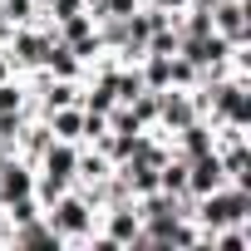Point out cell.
<instances>
[{"label":"cell","instance_id":"6da1fadb","mask_svg":"<svg viewBox=\"0 0 251 251\" xmlns=\"http://www.w3.org/2000/svg\"><path fill=\"white\" fill-rule=\"evenodd\" d=\"M192 103L207 123H231V128H251V79L246 74H222L192 84Z\"/></svg>","mask_w":251,"mask_h":251},{"label":"cell","instance_id":"7a4b0ae2","mask_svg":"<svg viewBox=\"0 0 251 251\" xmlns=\"http://www.w3.org/2000/svg\"><path fill=\"white\" fill-rule=\"evenodd\" d=\"M192 222H197V251H207L212 231H222V226H236V222H251V187H236V182H226V187H217V192L197 197V207H192Z\"/></svg>","mask_w":251,"mask_h":251},{"label":"cell","instance_id":"3957f363","mask_svg":"<svg viewBox=\"0 0 251 251\" xmlns=\"http://www.w3.org/2000/svg\"><path fill=\"white\" fill-rule=\"evenodd\" d=\"M45 222L54 226V236H59L64 246H89V236L99 231V207H94L79 187H69V192H59V197L45 207Z\"/></svg>","mask_w":251,"mask_h":251},{"label":"cell","instance_id":"277c9868","mask_svg":"<svg viewBox=\"0 0 251 251\" xmlns=\"http://www.w3.org/2000/svg\"><path fill=\"white\" fill-rule=\"evenodd\" d=\"M50 40H54V25H15V30H10V40L0 45V50L10 54L15 74H30V69H45Z\"/></svg>","mask_w":251,"mask_h":251},{"label":"cell","instance_id":"5b68a950","mask_svg":"<svg viewBox=\"0 0 251 251\" xmlns=\"http://www.w3.org/2000/svg\"><path fill=\"white\" fill-rule=\"evenodd\" d=\"M74 163H79V143L54 138V143L35 158V173H40V177H50V182H59V187H74Z\"/></svg>","mask_w":251,"mask_h":251},{"label":"cell","instance_id":"8992f818","mask_svg":"<svg viewBox=\"0 0 251 251\" xmlns=\"http://www.w3.org/2000/svg\"><path fill=\"white\" fill-rule=\"evenodd\" d=\"M212 30L226 45H251V15H246V0H217L212 5Z\"/></svg>","mask_w":251,"mask_h":251},{"label":"cell","instance_id":"52a82bcc","mask_svg":"<svg viewBox=\"0 0 251 251\" xmlns=\"http://www.w3.org/2000/svg\"><path fill=\"white\" fill-rule=\"evenodd\" d=\"M30 192H35V163L10 153L5 163H0V207L15 202V197H30Z\"/></svg>","mask_w":251,"mask_h":251},{"label":"cell","instance_id":"ba28073f","mask_svg":"<svg viewBox=\"0 0 251 251\" xmlns=\"http://www.w3.org/2000/svg\"><path fill=\"white\" fill-rule=\"evenodd\" d=\"M217 187H226V173H222V158H217V148H212V153H202V158L187 163V192H192V197H207V192H217Z\"/></svg>","mask_w":251,"mask_h":251},{"label":"cell","instance_id":"9c48e42d","mask_svg":"<svg viewBox=\"0 0 251 251\" xmlns=\"http://www.w3.org/2000/svg\"><path fill=\"white\" fill-rule=\"evenodd\" d=\"M212 148H217V133H212V123H207V118H192L187 128H177V133H173V153H177V158H187V163H192V158H202V153H212Z\"/></svg>","mask_w":251,"mask_h":251},{"label":"cell","instance_id":"30bf717a","mask_svg":"<svg viewBox=\"0 0 251 251\" xmlns=\"http://www.w3.org/2000/svg\"><path fill=\"white\" fill-rule=\"evenodd\" d=\"M40 118L50 123V133H54V138H64V143H84V108H79V103L50 108V113H40Z\"/></svg>","mask_w":251,"mask_h":251},{"label":"cell","instance_id":"8fae6325","mask_svg":"<svg viewBox=\"0 0 251 251\" xmlns=\"http://www.w3.org/2000/svg\"><path fill=\"white\" fill-rule=\"evenodd\" d=\"M10 226V222H5ZM10 246H45V251H59L64 241L54 236V226L45 222V217H35V222H20V226H10Z\"/></svg>","mask_w":251,"mask_h":251},{"label":"cell","instance_id":"7c38bea8","mask_svg":"<svg viewBox=\"0 0 251 251\" xmlns=\"http://www.w3.org/2000/svg\"><path fill=\"white\" fill-rule=\"evenodd\" d=\"M45 74H50V79H84V64H79V54H74V50H69L59 35L50 40V54H45Z\"/></svg>","mask_w":251,"mask_h":251},{"label":"cell","instance_id":"4fadbf2b","mask_svg":"<svg viewBox=\"0 0 251 251\" xmlns=\"http://www.w3.org/2000/svg\"><path fill=\"white\" fill-rule=\"evenodd\" d=\"M50 143H54V133H50V123H45V118L35 113V118L25 123V128H20V138H15V153H20L25 163H35V158H40V153H45Z\"/></svg>","mask_w":251,"mask_h":251},{"label":"cell","instance_id":"5bb4252c","mask_svg":"<svg viewBox=\"0 0 251 251\" xmlns=\"http://www.w3.org/2000/svg\"><path fill=\"white\" fill-rule=\"evenodd\" d=\"M113 168H118V177H123V182H128V192H133V197H143V192H153V187H158V168H153V163H113Z\"/></svg>","mask_w":251,"mask_h":251},{"label":"cell","instance_id":"9a60e30c","mask_svg":"<svg viewBox=\"0 0 251 251\" xmlns=\"http://www.w3.org/2000/svg\"><path fill=\"white\" fill-rule=\"evenodd\" d=\"M5 25H40V0H0Z\"/></svg>","mask_w":251,"mask_h":251},{"label":"cell","instance_id":"2e32d148","mask_svg":"<svg viewBox=\"0 0 251 251\" xmlns=\"http://www.w3.org/2000/svg\"><path fill=\"white\" fill-rule=\"evenodd\" d=\"M148 5H158V10H168V15H177V10H187V0H148Z\"/></svg>","mask_w":251,"mask_h":251},{"label":"cell","instance_id":"e0dca14e","mask_svg":"<svg viewBox=\"0 0 251 251\" xmlns=\"http://www.w3.org/2000/svg\"><path fill=\"white\" fill-rule=\"evenodd\" d=\"M5 79H15V64H10V54H5V50H0V84H5Z\"/></svg>","mask_w":251,"mask_h":251},{"label":"cell","instance_id":"ac0fdd59","mask_svg":"<svg viewBox=\"0 0 251 251\" xmlns=\"http://www.w3.org/2000/svg\"><path fill=\"white\" fill-rule=\"evenodd\" d=\"M138 5H148V0H138Z\"/></svg>","mask_w":251,"mask_h":251}]
</instances>
